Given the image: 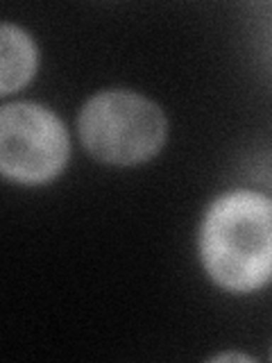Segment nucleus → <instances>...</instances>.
Listing matches in <instances>:
<instances>
[{
    "label": "nucleus",
    "mask_w": 272,
    "mask_h": 363,
    "mask_svg": "<svg viewBox=\"0 0 272 363\" xmlns=\"http://www.w3.org/2000/svg\"><path fill=\"white\" fill-rule=\"evenodd\" d=\"M209 277L232 293H252L272 279V200L236 189L213 200L200 230Z\"/></svg>",
    "instance_id": "obj_1"
},
{
    "label": "nucleus",
    "mask_w": 272,
    "mask_h": 363,
    "mask_svg": "<svg viewBox=\"0 0 272 363\" xmlns=\"http://www.w3.org/2000/svg\"><path fill=\"white\" fill-rule=\"evenodd\" d=\"M77 132L86 152L98 162L136 166L164 147L168 121L157 102L134 91L111 89L86 100Z\"/></svg>",
    "instance_id": "obj_2"
},
{
    "label": "nucleus",
    "mask_w": 272,
    "mask_h": 363,
    "mask_svg": "<svg viewBox=\"0 0 272 363\" xmlns=\"http://www.w3.org/2000/svg\"><path fill=\"white\" fill-rule=\"evenodd\" d=\"M71 141L60 116L37 102H14L0 111V170L18 184H45L62 173Z\"/></svg>",
    "instance_id": "obj_3"
},
{
    "label": "nucleus",
    "mask_w": 272,
    "mask_h": 363,
    "mask_svg": "<svg viewBox=\"0 0 272 363\" xmlns=\"http://www.w3.org/2000/svg\"><path fill=\"white\" fill-rule=\"evenodd\" d=\"M39 66V50L32 37L11 23L0 28V94L26 86Z\"/></svg>",
    "instance_id": "obj_4"
},
{
    "label": "nucleus",
    "mask_w": 272,
    "mask_h": 363,
    "mask_svg": "<svg viewBox=\"0 0 272 363\" xmlns=\"http://www.w3.org/2000/svg\"><path fill=\"white\" fill-rule=\"evenodd\" d=\"M213 359L215 361H252L245 354H218V357H213Z\"/></svg>",
    "instance_id": "obj_5"
}]
</instances>
